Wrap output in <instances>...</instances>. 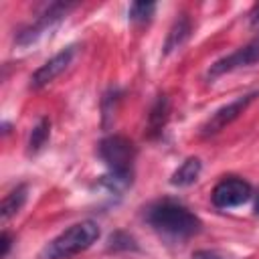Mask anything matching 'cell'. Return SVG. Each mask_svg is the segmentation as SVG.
Listing matches in <instances>:
<instances>
[{"label":"cell","instance_id":"obj_1","mask_svg":"<svg viewBox=\"0 0 259 259\" xmlns=\"http://www.w3.org/2000/svg\"><path fill=\"white\" fill-rule=\"evenodd\" d=\"M146 221L154 231L170 237H178V239L192 237L202 227L200 219L194 212H190L186 206L174 200H160L152 204L146 210Z\"/></svg>","mask_w":259,"mask_h":259},{"label":"cell","instance_id":"obj_2","mask_svg":"<svg viewBox=\"0 0 259 259\" xmlns=\"http://www.w3.org/2000/svg\"><path fill=\"white\" fill-rule=\"evenodd\" d=\"M97 239H99L97 223H93V221L75 223L67 231L57 235L53 241H49L40 249L38 259H69L73 255L87 251Z\"/></svg>","mask_w":259,"mask_h":259},{"label":"cell","instance_id":"obj_3","mask_svg":"<svg viewBox=\"0 0 259 259\" xmlns=\"http://www.w3.org/2000/svg\"><path fill=\"white\" fill-rule=\"evenodd\" d=\"M97 154L105 162V166L111 174L134 176V162H136L138 150L130 138L117 136V134L107 136L99 142Z\"/></svg>","mask_w":259,"mask_h":259},{"label":"cell","instance_id":"obj_4","mask_svg":"<svg viewBox=\"0 0 259 259\" xmlns=\"http://www.w3.org/2000/svg\"><path fill=\"white\" fill-rule=\"evenodd\" d=\"M77 4L75 2H51L49 6H45V10L34 18V22H30L28 26H24L22 30L16 32L14 42L18 47H28L32 42H36L47 30H51L55 24H59L71 10H75Z\"/></svg>","mask_w":259,"mask_h":259},{"label":"cell","instance_id":"obj_5","mask_svg":"<svg viewBox=\"0 0 259 259\" xmlns=\"http://www.w3.org/2000/svg\"><path fill=\"white\" fill-rule=\"evenodd\" d=\"M257 97H259V91L245 93V95L233 99L231 103L219 107V109L204 121V125L200 127V136H202V138H208V136H214V134H219L221 130H225V127H227L229 123H233Z\"/></svg>","mask_w":259,"mask_h":259},{"label":"cell","instance_id":"obj_6","mask_svg":"<svg viewBox=\"0 0 259 259\" xmlns=\"http://www.w3.org/2000/svg\"><path fill=\"white\" fill-rule=\"evenodd\" d=\"M253 196V188L247 180L239 176L223 178L210 192V200L217 208H233L247 202Z\"/></svg>","mask_w":259,"mask_h":259},{"label":"cell","instance_id":"obj_7","mask_svg":"<svg viewBox=\"0 0 259 259\" xmlns=\"http://www.w3.org/2000/svg\"><path fill=\"white\" fill-rule=\"evenodd\" d=\"M255 63H259V34L251 42H247L245 47L237 49L235 53L214 61L210 65V69L206 71V77L208 79H217V77H221L225 73H231V71L241 69V67H251Z\"/></svg>","mask_w":259,"mask_h":259},{"label":"cell","instance_id":"obj_8","mask_svg":"<svg viewBox=\"0 0 259 259\" xmlns=\"http://www.w3.org/2000/svg\"><path fill=\"white\" fill-rule=\"evenodd\" d=\"M75 47H67L61 53H57L53 59H49L45 65H40L32 75H30V89H42L51 81H55L73 61Z\"/></svg>","mask_w":259,"mask_h":259},{"label":"cell","instance_id":"obj_9","mask_svg":"<svg viewBox=\"0 0 259 259\" xmlns=\"http://www.w3.org/2000/svg\"><path fill=\"white\" fill-rule=\"evenodd\" d=\"M168 117H170V101L166 95H158V99L154 101V105L150 107V113H148V138L150 140H156L162 136L166 123H168Z\"/></svg>","mask_w":259,"mask_h":259},{"label":"cell","instance_id":"obj_10","mask_svg":"<svg viewBox=\"0 0 259 259\" xmlns=\"http://www.w3.org/2000/svg\"><path fill=\"white\" fill-rule=\"evenodd\" d=\"M192 32V24H190V18L186 14H178V18L172 22L170 30H168V36L164 40V55H170L174 53L176 49H180L188 36Z\"/></svg>","mask_w":259,"mask_h":259},{"label":"cell","instance_id":"obj_11","mask_svg":"<svg viewBox=\"0 0 259 259\" xmlns=\"http://www.w3.org/2000/svg\"><path fill=\"white\" fill-rule=\"evenodd\" d=\"M200 170H202V162L196 158V156H190L186 158L170 176V184L172 186H178V188H184V186H190L198 180L200 176Z\"/></svg>","mask_w":259,"mask_h":259},{"label":"cell","instance_id":"obj_12","mask_svg":"<svg viewBox=\"0 0 259 259\" xmlns=\"http://www.w3.org/2000/svg\"><path fill=\"white\" fill-rule=\"evenodd\" d=\"M26 196H28V186H26V184H18L14 190H10V192L4 196L2 204H0V221H2V223L10 221V219L24 206Z\"/></svg>","mask_w":259,"mask_h":259},{"label":"cell","instance_id":"obj_13","mask_svg":"<svg viewBox=\"0 0 259 259\" xmlns=\"http://www.w3.org/2000/svg\"><path fill=\"white\" fill-rule=\"evenodd\" d=\"M49 138H51V121H49V117H40L38 123L30 132V138H28V154H38L47 146Z\"/></svg>","mask_w":259,"mask_h":259},{"label":"cell","instance_id":"obj_14","mask_svg":"<svg viewBox=\"0 0 259 259\" xmlns=\"http://www.w3.org/2000/svg\"><path fill=\"white\" fill-rule=\"evenodd\" d=\"M154 12H156V2H144V0L132 2L130 4V10H127L130 20L132 22H138V24L148 22L154 16Z\"/></svg>","mask_w":259,"mask_h":259},{"label":"cell","instance_id":"obj_15","mask_svg":"<svg viewBox=\"0 0 259 259\" xmlns=\"http://www.w3.org/2000/svg\"><path fill=\"white\" fill-rule=\"evenodd\" d=\"M107 249H113V251H138V243L132 235H127L125 231H115L111 233L109 237V243H107Z\"/></svg>","mask_w":259,"mask_h":259},{"label":"cell","instance_id":"obj_16","mask_svg":"<svg viewBox=\"0 0 259 259\" xmlns=\"http://www.w3.org/2000/svg\"><path fill=\"white\" fill-rule=\"evenodd\" d=\"M99 184L107 188L109 192H121L132 184V176H121V174H105L99 178Z\"/></svg>","mask_w":259,"mask_h":259},{"label":"cell","instance_id":"obj_17","mask_svg":"<svg viewBox=\"0 0 259 259\" xmlns=\"http://www.w3.org/2000/svg\"><path fill=\"white\" fill-rule=\"evenodd\" d=\"M117 101H119V91L117 89H109L101 101V107H103V123L107 125L109 119L115 115V107H117Z\"/></svg>","mask_w":259,"mask_h":259},{"label":"cell","instance_id":"obj_18","mask_svg":"<svg viewBox=\"0 0 259 259\" xmlns=\"http://www.w3.org/2000/svg\"><path fill=\"white\" fill-rule=\"evenodd\" d=\"M10 247H12V237H10L8 231H2V235H0V257L2 259L8 255Z\"/></svg>","mask_w":259,"mask_h":259},{"label":"cell","instance_id":"obj_19","mask_svg":"<svg viewBox=\"0 0 259 259\" xmlns=\"http://www.w3.org/2000/svg\"><path fill=\"white\" fill-rule=\"evenodd\" d=\"M192 259H225V257H221V255L214 253V251L200 249V251H194V253H192Z\"/></svg>","mask_w":259,"mask_h":259},{"label":"cell","instance_id":"obj_20","mask_svg":"<svg viewBox=\"0 0 259 259\" xmlns=\"http://www.w3.org/2000/svg\"><path fill=\"white\" fill-rule=\"evenodd\" d=\"M251 26L259 28V4H255V8L251 10Z\"/></svg>","mask_w":259,"mask_h":259},{"label":"cell","instance_id":"obj_21","mask_svg":"<svg viewBox=\"0 0 259 259\" xmlns=\"http://www.w3.org/2000/svg\"><path fill=\"white\" fill-rule=\"evenodd\" d=\"M255 214H259V192L255 196Z\"/></svg>","mask_w":259,"mask_h":259}]
</instances>
